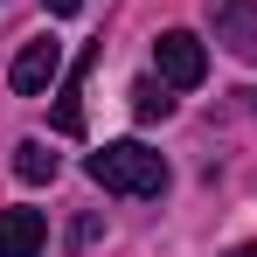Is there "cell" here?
Returning a JSON list of instances; mask_svg holds the SVG:
<instances>
[{
	"label": "cell",
	"instance_id": "6da1fadb",
	"mask_svg": "<svg viewBox=\"0 0 257 257\" xmlns=\"http://www.w3.org/2000/svg\"><path fill=\"white\" fill-rule=\"evenodd\" d=\"M84 174L104 188V195H167V160L153 153V146H139V139H111V146H97L84 160Z\"/></svg>",
	"mask_w": 257,
	"mask_h": 257
},
{
	"label": "cell",
	"instance_id": "7a4b0ae2",
	"mask_svg": "<svg viewBox=\"0 0 257 257\" xmlns=\"http://www.w3.org/2000/svg\"><path fill=\"white\" fill-rule=\"evenodd\" d=\"M153 63H160V84H174V90H195L209 77V49H202V35H188V28H167L153 42Z\"/></svg>",
	"mask_w": 257,
	"mask_h": 257
},
{
	"label": "cell",
	"instance_id": "3957f363",
	"mask_svg": "<svg viewBox=\"0 0 257 257\" xmlns=\"http://www.w3.org/2000/svg\"><path fill=\"white\" fill-rule=\"evenodd\" d=\"M63 77V42H49V35H35V42H21V56H14V70H7V84L21 90V97H42L49 84Z\"/></svg>",
	"mask_w": 257,
	"mask_h": 257
},
{
	"label": "cell",
	"instance_id": "277c9868",
	"mask_svg": "<svg viewBox=\"0 0 257 257\" xmlns=\"http://www.w3.org/2000/svg\"><path fill=\"white\" fill-rule=\"evenodd\" d=\"M209 14H215V42L257 63V0H209Z\"/></svg>",
	"mask_w": 257,
	"mask_h": 257
},
{
	"label": "cell",
	"instance_id": "5b68a950",
	"mask_svg": "<svg viewBox=\"0 0 257 257\" xmlns=\"http://www.w3.org/2000/svg\"><path fill=\"white\" fill-rule=\"evenodd\" d=\"M97 56H104V42H90L84 56H77V70L63 77V90H56V132H63V139H77V132H84V77H90V63H97Z\"/></svg>",
	"mask_w": 257,
	"mask_h": 257
},
{
	"label": "cell",
	"instance_id": "8992f818",
	"mask_svg": "<svg viewBox=\"0 0 257 257\" xmlns=\"http://www.w3.org/2000/svg\"><path fill=\"white\" fill-rule=\"evenodd\" d=\"M49 236L42 209H0V257H35Z\"/></svg>",
	"mask_w": 257,
	"mask_h": 257
},
{
	"label": "cell",
	"instance_id": "52a82bcc",
	"mask_svg": "<svg viewBox=\"0 0 257 257\" xmlns=\"http://www.w3.org/2000/svg\"><path fill=\"white\" fill-rule=\"evenodd\" d=\"M14 174H21L28 188H42V181H56V153H49L42 139H21V146H14Z\"/></svg>",
	"mask_w": 257,
	"mask_h": 257
},
{
	"label": "cell",
	"instance_id": "ba28073f",
	"mask_svg": "<svg viewBox=\"0 0 257 257\" xmlns=\"http://www.w3.org/2000/svg\"><path fill=\"white\" fill-rule=\"evenodd\" d=\"M167 111H174L167 84H153V77H139V84H132V118H139V125H153V118H167Z\"/></svg>",
	"mask_w": 257,
	"mask_h": 257
},
{
	"label": "cell",
	"instance_id": "9c48e42d",
	"mask_svg": "<svg viewBox=\"0 0 257 257\" xmlns=\"http://www.w3.org/2000/svg\"><path fill=\"white\" fill-rule=\"evenodd\" d=\"M49 14H63V21H70V14H84V0H42Z\"/></svg>",
	"mask_w": 257,
	"mask_h": 257
},
{
	"label": "cell",
	"instance_id": "30bf717a",
	"mask_svg": "<svg viewBox=\"0 0 257 257\" xmlns=\"http://www.w3.org/2000/svg\"><path fill=\"white\" fill-rule=\"evenodd\" d=\"M229 257H257V250H229Z\"/></svg>",
	"mask_w": 257,
	"mask_h": 257
}]
</instances>
